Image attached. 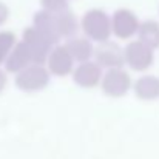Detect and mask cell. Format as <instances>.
<instances>
[{
    "instance_id": "6da1fadb",
    "label": "cell",
    "mask_w": 159,
    "mask_h": 159,
    "mask_svg": "<svg viewBox=\"0 0 159 159\" xmlns=\"http://www.w3.org/2000/svg\"><path fill=\"white\" fill-rule=\"evenodd\" d=\"M80 30L91 42L102 43L111 37V17L101 8L88 9L80 19Z\"/></svg>"
},
{
    "instance_id": "7a4b0ae2",
    "label": "cell",
    "mask_w": 159,
    "mask_h": 159,
    "mask_svg": "<svg viewBox=\"0 0 159 159\" xmlns=\"http://www.w3.org/2000/svg\"><path fill=\"white\" fill-rule=\"evenodd\" d=\"M51 74L45 65L33 63L16 74L14 84L23 93H37L48 87Z\"/></svg>"
},
{
    "instance_id": "3957f363",
    "label": "cell",
    "mask_w": 159,
    "mask_h": 159,
    "mask_svg": "<svg viewBox=\"0 0 159 159\" xmlns=\"http://www.w3.org/2000/svg\"><path fill=\"white\" fill-rule=\"evenodd\" d=\"M125 65L138 73L147 71L155 62V50L139 40H130L124 48Z\"/></svg>"
},
{
    "instance_id": "277c9868",
    "label": "cell",
    "mask_w": 159,
    "mask_h": 159,
    "mask_svg": "<svg viewBox=\"0 0 159 159\" xmlns=\"http://www.w3.org/2000/svg\"><path fill=\"white\" fill-rule=\"evenodd\" d=\"M141 20L136 12L128 8H119L111 16V33L120 40H130L138 36Z\"/></svg>"
},
{
    "instance_id": "5b68a950",
    "label": "cell",
    "mask_w": 159,
    "mask_h": 159,
    "mask_svg": "<svg viewBox=\"0 0 159 159\" xmlns=\"http://www.w3.org/2000/svg\"><path fill=\"white\" fill-rule=\"evenodd\" d=\"M101 88L108 98H124L133 88V82L124 68H111L104 73Z\"/></svg>"
},
{
    "instance_id": "8992f818",
    "label": "cell",
    "mask_w": 159,
    "mask_h": 159,
    "mask_svg": "<svg viewBox=\"0 0 159 159\" xmlns=\"http://www.w3.org/2000/svg\"><path fill=\"white\" fill-rule=\"evenodd\" d=\"M22 40L28 47L30 53L33 56V62L39 65H45L47 59L56 45H53L42 33H39L33 25L25 28L22 33Z\"/></svg>"
},
{
    "instance_id": "52a82bcc",
    "label": "cell",
    "mask_w": 159,
    "mask_h": 159,
    "mask_svg": "<svg viewBox=\"0 0 159 159\" xmlns=\"http://www.w3.org/2000/svg\"><path fill=\"white\" fill-rule=\"evenodd\" d=\"M74 59L73 56L70 54L68 48L65 45H56L51 53L47 59V68L50 71L51 76L56 77H65V76H70L73 74L74 71Z\"/></svg>"
},
{
    "instance_id": "ba28073f",
    "label": "cell",
    "mask_w": 159,
    "mask_h": 159,
    "mask_svg": "<svg viewBox=\"0 0 159 159\" xmlns=\"http://www.w3.org/2000/svg\"><path fill=\"white\" fill-rule=\"evenodd\" d=\"M73 82L85 90H91L96 88L98 85H101L102 77H104V71L102 66L99 63H96L94 60H88L84 63H79L74 71H73Z\"/></svg>"
},
{
    "instance_id": "9c48e42d",
    "label": "cell",
    "mask_w": 159,
    "mask_h": 159,
    "mask_svg": "<svg viewBox=\"0 0 159 159\" xmlns=\"http://www.w3.org/2000/svg\"><path fill=\"white\" fill-rule=\"evenodd\" d=\"M94 62L99 63L102 68H122L125 65L124 48H120L116 42L107 40L99 43L94 48Z\"/></svg>"
},
{
    "instance_id": "30bf717a",
    "label": "cell",
    "mask_w": 159,
    "mask_h": 159,
    "mask_svg": "<svg viewBox=\"0 0 159 159\" xmlns=\"http://www.w3.org/2000/svg\"><path fill=\"white\" fill-rule=\"evenodd\" d=\"M33 26H34L39 33H42L53 45H59V42L62 40L60 33H59V26H57L56 16L51 14V12H47V11H43V9L34 12Z\"/></svg>"
},
{
    "instance_id": "8fae6325",
    "label": "cell",
    "mask_w": 159,
    "mask_h": 159,
    "mask_svg": "<svg viewBox=\"0 0 159 159\" xmlns=\"http://www.w3.org/2000/svg\"><path fill=\"white\" fill-rule=\"evenodd\" d=\"M33 63H34L33 56L30 53L28 47L25 45L23 40H20L16 43V47L12 48V51L8 56V59L5 60V71L11 73V74H17Z\"/></svg>"
},
{
    "instance_id": "7c38bea8",
    "label": "cell",
    "mask_w": 159,
    "mask_h": 159,
    "mask_svg": "<svg viewBox=\"0 0 159 159\" xmlns=\"http://www.w3.org/2000/svg\"><path fill=\"white\" fill-rule=\"evenodd\" d=\"M133 91L138 99L153 102L159 99V77L155 74H144L133 84Z\"/></svg>"
},
{
    "instance_id": "4fadbf2b",
    "label": "cell",
    "mask_w": 159,
    "mask_h": 159,
    "mask_svg": "<svg viewBox=\"0 0 159 159\" xmlns=\"http://www.w3.org/2000/svg\"><path fill=\"white\" fill-rule=\"evenodd\" d=\"M65 47L68 48V51L73 56L74 62H77V63L88 62V60H91V57H94V48L96 47L85 36H82V37L74 36V37L68 39Z\"/></svg>"
},
{
    "instance_id": "5bb4252c",
    "label": "cell",
    "mask_w": 159,
    "mask_h": 159,
    "mask_svg": "<svg viewBox=\"0 0 159 159\" xmlns=\"http://www.w3.org/2000/svg\"><path fill=\"white\" fill-rule=\"evenodd\" d=\"M138 40L150 47L152 50L159 48V22L153 19L141 22V26L138 31Z\"/></svg>"
},
{
    "instance_id": "9a60e30c",
    "label": "cell",
    "mask_w": 159,
    "mask_h": 159,
    "mask_svg": "<svg viewBox=\"0 0 159 159\" xmlns=\"http://www.w3.org/2000/svg\"><path fill=\"white\" fill-rule=\"evenodd\" d=\"M56 16V20H57V26H59V33H60V37L62 39H71L76 36L80 23L77 20V17L73 14L71 9H66V11H62L59 14H54Z\"/></svg>"
},
{
    "instance_id": "2e32d148",
    "label": "cell",
    "mask_w": 159,
    "mask_h": 159,
    "mask_svg": "<svg viewBox=\"0 0 159 159\" xmlns=\"http://www.w3.org/2000/svg\"><path fill=\"white\" fill-rule=\"evenodd\" d=\"M17 43V37L12 31H0V66L5 65L9 53Z\"/></svg>"
},
{
    "instance_id": "e0dca14e",
    "label": "cell",
    "mask_w": 159,
    "mask_h": 159,
    "mask_svg": "<svg viewBox=\"0 0 159 159\" xmlns=\"http://www.w3.org/2000/svg\"><path fill=\"white\" fill-rule=\"evenodd\" d=\"M40 6L43 11L51 12V14H59L62 11L70 9L68 0H40Z\"/></svg>"
},
{
    "instance_id": "ac0fdd59",
    "label": "cell",
    "mask_w": 159,
    "mask_h": 159,
    "mask_svg": "<svg viewBox=\"0 0 159 159\" xmlns=\"http://www.w3.org/2000/svg\"><path fill=\"white\" fill-rule=\"evenodd\" d=\"M8 17H9V8L3 2H0V26H3L6 23Z\"/></svg>"
},
{
    "instance_id": "d6986e66",
    "label": "cell",
    "mask_w": 159,
    "mask_h": 159,
    "mask_svg": "<svg viewBox=\"0 0 159 159\" xmlns=\"http://www.w3.org/2000/svg\"><path fill=\"white\" fill-rule=\"evenodd\" d=\"M6 84H8V76H6V71H3V70L0 68V94L5 91Z\"/></svg>"
}]
</instances>
